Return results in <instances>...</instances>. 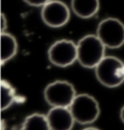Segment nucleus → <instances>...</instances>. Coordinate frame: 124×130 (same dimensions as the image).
<instances>
[{"mask_svg": "<svg viewBox=\"0 0 124 130\" xmlns=\"http://www.w3.org/2000/svg\"><path fill=\"white\" fill-rule=\"evenodd\" d=\"M78 45V62L86 69H95L105 57L106 46L97 37L89 34L83 37L77 43Z\"/></svg>", "mask_w": 124, "mask_h": 130, "instance_id": "nucleus-1", "label": "nucleus"}, {"mask_svg": "<svg viewBox=\"0 0 124 130\" xmlns=\"http://www.w3.org/2000/svg\"><path fill=\"white\" fill-rule=\"evenodd\" d=\"M94 70L97 80L107 88L119 87L124 82V63L115 56H106Z\"/></svg>", "mask_w": 124, "mask_h": 130, "instance_id": "nucleus-2", "label": "nucleus"}, {"mask_svg": "<svg viewBox=\"0 0 124 130\" xmlns=\"http://www.w3.org/2000/svg\"><path fill=\"white\" fill-rule=\"evenodd\" d=\"M76 122L80 124H91L100 116V105L95 98L88 93L77 94L69 107Z\"/></svg>", "mask_w": 124, "mask_h": 130, "instance_id": "nucleus-3", "label": "nucleus"}, {"mask_svg": "<svg viewBox=\"0 0 124 130\" xmlns=\"http://www.w3.org/2000/svg\"><path fill=\"white\" fill-rule=\"evenodd\" d=\"M77 93L73 84L65 80H56L50 83L44 90L46 102L51 107L71 106Z\"/></svg>", "mask_w": 124, "mask_h": 130, "instance_id": "nucleus-4", "label": "nucleus"}, {"mask_svg": "<svg viewBox=\"0 0 124 130\" xmlns=\"http://www.w3.org/2000/svg\"><path fill=\"white\" fill-rule=\"evenodd\" d=\"M96 35L106 48H119L124 44V23L115 18L104 19L97 26Z\"/></svg>", "mask_w": 124, "mask_h": 130, "instance_id": "nucleus-5", "label": "nucleus"}, {"mask_svg": "<svg viewBox=\"0 0 124 130\" xmlns=\"http://www.w3.org/2000/svg\"><path fill=\"white\" fill-rule=\"evenodd\" d=\"M48 58L53 66L67 68L78 61V45L71 40H58L50 46Z\"/></svg>", "mask_w": 124, "mask_h": 130, "instance_id": "nucleus-6", "label": "nucleus"}, {"mask_svg": "<svg viewBox=\"0 0 124 130\" xmlns=\"http://www.w3.org/2000/svg\"><path fill=\"white\" fill-rule=\"evenodd\" d=\"M71 17L69 7L63 1L51 0L42 7L41 18L47 26L59 28L68 23Z\"/></svg>", "mask_w": 124, "mask_h": 130, "instance_id": "nucleus-7", "label": "nucleus"}, {"mask_svg": "<svg viewBox=\"0 0 124 130\" xmlns=\"http://www.w3.org/2000/svg\"><path fill=\"white\" fill-rule=\"evenodd\" d=\"M47 118L51 130H72L76 122L68 107H51Z\"/></svg>", "mask_w": 124, "mask_h": 130, "instance_id": "nucleus-8", "label": "nucleus"}, {"mask_svg": "<svg viewBox=\"0 0 124 130\" xmlns=\"http://www.w3.org/2000/svg\"><path fill=\"white\" fill-rule=\"evenodd\" d=\"M71 9L81 19H91L99 12L100 0H71Z\"/></svg>", "mask_w": 124, "mask_h": 130, "instance_id": "nucleus-9", "label": "nucleus"}, {"mask_svg": "<svg viewBox=\"0 0 124 130\" xmlns=\"http://www.w3.org/2000/svg\"><path fill=\"white\" fill-rule=\"evenodd\" d=\"M18 52L17 39L8 32L1 33V64L13 59Z\"/></svg>", "mask_w": 124, "mask_h": 130, "instance_id": "nucleus-10", "label": "nucleus"}, {"mask_svg": "<svg viewBox=\"0 0 124 130\" xmlns=\"http://www.w3.org/2000/svg\"><path fill=\"white\" fill-rule=\"evenodd\" d=\"M21 130H51L47 115L34 113L25 118Z\"/></svg>", "mask_w": 124, "mask_h": 130, "instance_id": "nucleus-11", "label": "nucleus"}, {"mask_svg": "<svg viewBox=\"0 0 124 130\" xmlns=\"http://www.w3.org/2000/svg\"><path fill=\"white\" fill-rule=\"evenodd\" d=\"M16 99V92L11 84L4 79L1 80V110L8 109Z\"/></svg>", "mask_w": 124, "mask_h": 130, "instance_id": "nucleus-12", "label": "nucleus"}, {"mask_svg": "<svg viewBox=\"0 0 124 130\" xmlns=\"http://www.w3.org/2000/svg\"><path fill=\"white\" fill-rule=\"evenodd\" d=\"M51 0H23L24 3L33 7H43Z\"/></svg>", "mask_w": 124, "mask_h": 130, "instance_id": "nucleus-13", "label": "nucleus"}, {"mask_svg": "<svg viewBox=\"0 0 124 130\" xmlns=\"http://www.w3.org/2000/svg\"><path fill=\"white\" fill-rule=\"evenodd\" d=\"M2 32L1 33H4L6 32V28L8 27V22L6 20V17H5L4 14H2Z\"/></svg>", "mask_w": 124, "mask_h": 130, "instance_id": "nucleus-14", "label": "nucleus"}, {"mask_svg": "<svg viewBox=\"0 0 124 130\" xmlns=\"http://www.w3.org/2000/svg\"><path fill=\"white\" fill-rule=\"evenodd\" d=\"M120 119H121V121H122V122L124 123V105L122 106V108H121V110H120Z\"/></svg>", "mask_w": 124, "mask_h": 130, "instance_id": "nucleus-15", "label": "nucleus"}, {"mask_svg": "<svg viewBox=\"0 0 124 130\" xmlns=\"http://www.w3.org/2000/svg\"><path fill=\"white\" fill-rule=\"evenodd\" d=\"M83 130H100V129H98V128H96V127H85L84 129H83Z\"/></svg>", "mask_w": 124, "mask_h": 130, "instance_id": "nucleus-16", "label": "nucleus"}]
</instances>
